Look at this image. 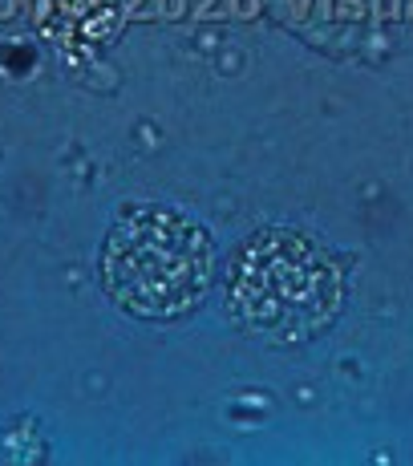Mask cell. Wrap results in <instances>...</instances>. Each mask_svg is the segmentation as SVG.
Wrapping results in <instances>:
<instances>
[{"label": "cell", "instance_id": "cell-2", "mask_svg": "<svg viewBox=\"0 0 413 466\" xmlns=\"http://www.w3.org/2000/svg\"><path fill=\"white\" fill-rule=\"evenodd\" d=\"M215 280V244L186 211L142 203L114 219L102 244V284L138 320H183Z\"/></svg>", "mask_w": 413, "mask_h": 466}, {"label": "cell", "instance_id": "cell-1", "mask_svg": "<svg viewBox=\"0 0 413 466\" xmlns=\"http://www.w3.org/2000/svg\"><path fill=\"white\" fill-rule=\"evenodd\" d=\"M345 259L296 228H264L236 248L227 309L247 333L300 345L325 333L345 309Z\"/></svg>", "mask_w": 413, "mask_h": 466}]
</instances>
